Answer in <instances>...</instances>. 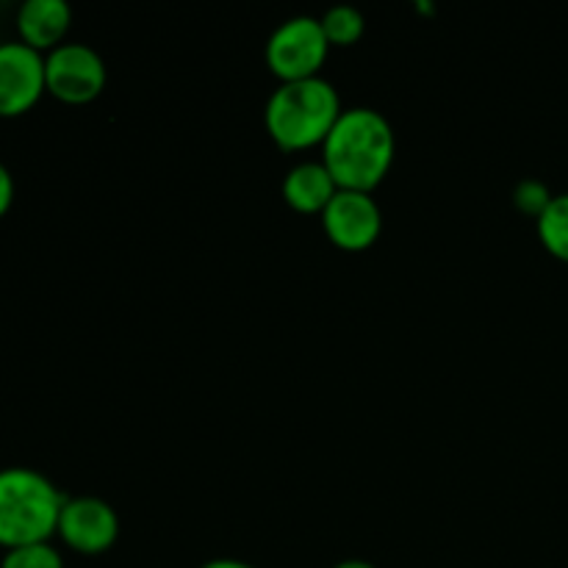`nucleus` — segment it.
<instances>
[{
	"instance_id": "1",
	"label": "nucleus",
	"mask_w": 568,
	"mask_h": 568,
	"mask_svg": "<svg viewBox=\"0 0 568 568\" xmlns=\"http://www.w3.org/2000/svg\"><path fill=\"white\" fill-rule=\"evenodd\" d=\"M397 155V136L383 111L369 105L344 109L322 142V161L338 189L372 192L388 175Z\"/></svg>"
},
{
	"instance_id": "2",
	"label": "nucleus",
	"mask_w": 568,
	"mask_h": 568,
	"mask_svg": "<svg viewBox=\"0 0 568 568\" xmlns=\"http://www.w3.org/2000/svg\"><path fill=\"white\" fill-rule=\"evenodd\" d=\"M342 111L344 105L336 87L327 78L314 75L281 81V87L266 100L264 122L277 148L305 150L325 142Z\"/></svg>"
},
{
	"instance_id": "3",
	"label": "nucleus",
	"mask_w": 568,
	"mask_h": 568,
	"mask_svg": "<svg viewBox=\"0 0 568 568\" xmlns=\"http://www.w3.org/2000/svg\"><path fill=\"white\" fill-rule=\"evenodd\" d=\"M64 503V494L42 471L28 466L0 469V547L50 541Z\"/></svg>"
},
{
	"instance_id": "4",
	"label": "nucleus",
	"mask_w": 568,
	"mask_h": 568,
	"mask_svg": "<svg viewBox=\"0 0 568 568\" xmlns=\"http://www.w3.org/2000/svg\"><path fill=\"white\" fill-rule=\"evenodd\" d=\"M331 42L325 37L320 17L297 14L283 20L266 42V64L281 81L320 75Z\"/></svg>"
},
{
	"instance_id": "5",
	"label": "nucleus",
	"mask_w": 568,
	"mask_h": 568,
	"mask_svg": "<svg viewBox=\"0 0 568 568\" xmlns=\"http://www.w3.org/2000/svg\"><path fill=\"white\" fill-rule=\"evenodd\" d=\"M105 61L92 44L61 42L44 55V83L64 103H89L105 87Z\"/></svg>"
},
{
	"instance_id": "6",
	"label": "nucleus",
	"mask_w": 568,
	"mask_h": 568,
	"mask_svg": "<svg viewBox=\"0 0 568 568\" xmlns=\"http://www.w3.org/2000/svg\"><path fill=\"white\" fill-rule=\"evenodd\" d=\"M322 227L336 247L349 253L369 250L383 231L381 205L372 200L369 192L338 189L322 211Z\"/></svg>"
},
{
	"instance_id": "7",
	"label": "nucleus",
	"mask_w": 568,
	"mask_h": 568,
	"mask_svg": "<svg viewBox=\"0 0 568 568\" xmlns=\"http://www.w3.org/2000/svg\"><path fill=\"white\" fill-rule=\"evenodd\" d=\"M44 83V55L26 42L0 44V116H20L39 103Z\"/></svg>"
},
{
	"instance_id": "8",
	"label": "nucleus",
	"mask_w": 568,
	"mask_h": 568,
	"mask_svg": "<svg viewBox=\"0 0 568 568\" xmlns=\"http://www.w3.org/2000/svg\"><path fill=\"white\" fill-rule=\"evenodd\" d=\"M55 532L75 552L100 555L120 538V516L100 497H70L61 508Z\"/></svg>"
},
{
	"instance_id": "9",
	"label": "nucleus",
	"mask_w": 568,
	"mask_h": 568,
	"mask_svg": "<svg viewBox=\"0 0 568 568\" xmlns=\"http://www.w3.org/2000/svg\"><path fill=\"white\" fill-rule=\"evenodd\" d=\"M72 9L64 0H26L17 11V31L20 42L33 50H53L64 42L70 31Z\"/></svg>"
},
{
	"instance_id": "10",
	"label": "nucleus",
	"mask_w": 568,
	"mask_h": 568,
	"mask_svg": "<svg viewBox=\"0 0 568 568\" xmlns=\"http://www.w3.org/2000/svg\"><path fill=\"white\" fill-rule=\"evenodd\" d=\"M336 192L338 183L333 181L325 161H300L283 178V197L303 214H322Z\"/></svg>"
},
{
	"instance_id": "11",
	"label": "nucleus",
	"mask_w": 568,
	"mask_h": 568,
	"mask_svg": "<svg viewBox=\"0 0 568 568\" xmlns=\"http://www.w3.org/2000/svg\"><path fill=\"white\" fill-rule=\"evenodd\" d=\"M538 239L558 258L568 261V192L555 194L544 214L536 220Z\"/></svg>"
},
{
	"instance_id": "12",
	"label": "nucleus",
	"mask_w": 568,
	"mask_h": 568,
	"mask_svg": "<svg viewBox=\"0 0 568 568\" xmlns=\"http://www.w3.org/2000/svg\"><path fill=\"white\" fill-rule=\"evenodd\" d=\"M322 28H325L327 42L336 44V48H347V44H355L361 37H364L366 20L355 6L349 3H336L320 17Z\"/></svg>"
},
{
	"instance_id": "13",
	"label": "nucleus",
	"mask_w": 568,
	"mask_h": 568,
	"mask_svg": "<svg viewBox=\"0 0 568 568\" xmlns=\"http://www.w3.org/2000/svg\"><path fill=\"white\" fill-rule=\"evenodd\" d=\"M0 568H64V558L50 541L26 544V547L6 549Z\"/></svg>"
},
{
	"instance_id": "14",
	"label": "nucleus",
	"mask_w": 568,
	"mask_h": 568,
	"mask_svg": "<svg viewBox=\"0 0 568 568\" xmlns=\"http://www.w3.org/2000/svg\"><path fill=\"white\" fill-rule=\"evenodd\" d=\"M555 194L549 192L547 183L536 181V178H525V181H521L514 192L516 209L525 211V214H530V216H536V220L544 214V209H547L549 200Z\"/></svg>"
},
{
	"instance_id": "15",
	"label": "nucleus",
	"mask_w": 568,
	"mask_h": 568,
	"mask_svg": "<svg viewBox=\"0 0 568 568\" xmlns=\"http://www.w3.org/2000/svg\"><path fill=\"white\" fill-rule=\"evenodd\" d=\"M14 203V178H11L9 166L0 161V216L11 209Z\"/></svg>"
},
{
	"instance_id": "16",
	"label": "nucleus",
	"mask_w": 568,
	"mask_h": 568,
	"mask_svg": "<svg viewBox=\"0 0 568 568\" xmlns=\"http://www.w3.org/2000/svg\"><path fill=\"white\" fill-rule=\"evenodd\" d=\"M200 568H258V566L247 564V560H239V558H211V560H205Z\"/></svg>"
},
{
	"instance_id": "17",
	"label": "nucleus",
	"mask_w": 568,
	"mask_h": 568,
	"mask_svg": "<svg viewBox=\"0 0 568 568\" xmlns=\"http://www.w3.org/2000/svg\"><path fill=\"white\" fill-rule=\"evenodd\" d=\"M333 568H377V566L369 564V560H364V558H347V560H338Z\"/></svg>"
},
{
	"instance_id": "18",
	"label": "nucleus",
	"mask_w": 568,
	"mask_h": 568,
	"mask_svg": "<svg viewBox=\"0 0 568 568\" xmlns=\"http://www.w3.org/2000/svg\"><path fill=\"white\" fill-rule=\"evenodd\" d=\"M0 44H3V42H0Z\"/></svg>"
}]
</instances>
